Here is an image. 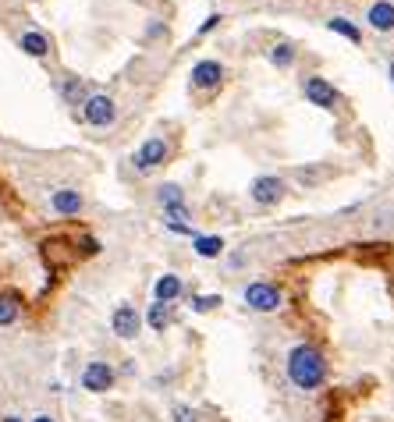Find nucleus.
<instances>
[{
    "instance_id": "b1692460",
    "label": "nucleus",
    "mask_w": 394,
    "mask_h": 422,
    "mask_svg": "<svg viewBox=\"0 0 394 422\" xmlns=\"http://www.w3.org/2000/svg\"><path fill=\"white\" fill-rule=\"evenodd\" d=\"M391 78H394V65H391Z\"/></svg>"
},
{
    "instance_id": "6ab92c4d",
    "label": "nucleus",
    "mask_w": 394,
    "mask_h": 422,
    "mask_svg": "<svg viewBox=\"0 0 394 422\" xmlns=\"http://www.w3.org/2000/svg\"><path fill=\"white\" fill-rule=\"evenodd\" d=\"M167 320H171V316H167V309H163V302L150 305V327L153 330H163V327H167Z\"/></svg>"
},
{
    "instance_id": "6e6552de",
    "label": "nucleus",
    "mask_w": 394,
    "mask_h": 422,
    "mask_svg": "<svg viewBox=\"0 0 394 422\" xmlns=\"http://www.w3.org/2000/svg\"><path fill=\"white\" fill-rule=\"evenodd\" d=\"M305 96L313 99L316 107H334V103H338V89L330 86L327 78H309L305 82Z\"/></svg>"
},
{
    "instance_id": "f8f14e48",
    "label": "nucleus",
    "mask_w": 394,
    "mask_h": 422,
    "mask_svg": "<svg viewBox=\"0 0 394 422\" xmlns=\"http://www.w3.org/2000/svg\"><path fill=\"white\" fill-rule=\"evenodd\" d=\"M153 294H157V302H171V298L181 294V281L174 277V273H163V277L157 281V288H153Z\"/></svg>"
},
{
    "instance_id": "7ed1b4c3",
    "label": "nucleus",
    "mask_w": 394,
    "mask_h": 422,
    "mask_svg": "<svg viewBox=\"0 0 394 422\" xmlns=\"http://www.w3.org/2000/svg\"><path fill=\"white\" fill-rule=\"evenodd\" d=\"M114 384V369L107 362H89L86 373H82V387L93 390V394H103V390H111Z\"/></svg>"
},
{
    "instance_id": "412c9836",
    "label": "nucleus",
    "mask_w": 394,
    "mask_h": 422,
    "mask_svg": "<svg viewBox=\"0 0 394 422\" xmlns=\"http://www.w3.org/2000/svg\"><path fill=\"white\" fill-rule=\"evenodd\" d=\"M174 422H196L189 408H174Z\"/></svg>"
},
{
    "instance_id": "39448f33",
    "label": "nucleus",
    "mask_w": 394,
    "mask_h": 422,
    "mask_svg": "<svg viewBox=\"0 0 394 422\" xmlns=\"http://www.w3.org/2000/svg\"><path fill=\"white\" fill-rule=\"evenodd\" d=\"M86 121L96 124V128L111 124V121H114V99H111V96H89V99H86Z\"/></svg>"
},
{
    "instance_id": "aec40b11",
    "label": "nucleus",
    "mask_w": 394,
    "mask_h": 422,
    "mask_svg": "<svg viewBox=\"0 0 394 422\" xmlns=\"http://www.w3.org/2000/svg\"><path fill=\"white\" fill-rule=\"evenodd\" d=\"M213 305H220V298H217V294H196V298H192V309H199V312L213 309Z\"/></svg>"
},
{
    "instance_id": "9d476101",
    "label": "nucleus",
    "mask_w": 394,
    "mask_h": 422,
    "mask_svg": "<svg viewBox=\"0 0 394 422\" xmlns=\"http://www.w3.org/2000/svg\"><path fill=\"white\" fill-rule=\"evenodd\" d=\"M369 25L377 32H391L394 29V4H387V0H380V4L369 8Z\"/></svg>"
},
{
    "instance_id": "4be33fe9",
    "label": "nucleus",
    "mask_w": 394,
    "mask_h": 422,
    "mask_svg": "<svg viewBox=\"0 0 394 422\" xmlns=\"http://www.w3.org/2000/svg\"><path fill=\"white\" fill-rule=\"evenodd\" d=\"M32 422H54V419H50V415H36Z\"/></svg>"
},
{
    "instance_id": "ddd939ff",
    "label": "nucleus",
    "mask_w": 394,
    "mask_h": 422,
    "mask_svg": "<svg viewBox=\"0 0 394 422\" xmlns=\"http://www.w3.org/2000/svg\"><path fill=\"white\" fill-rule=\"evenodd\" d=\"M22 50L32 54V57H47L50 54V43H47V36H39V32H25L22 36Z\"/></svg>"
},
{
    "instance_id": "5701e85b",
    "label": "nucleus",
    "mask_w": 394,
    "mask_h": 422,
    "mask_svg": "<svg viewBox=\"0 0 394 422\" xmlns=\"http://www.w3.org/2000/svg\"><path fill=\"white\" fill-rule=\"evenodd\" d=\"M4 422H22V419H14V415H8V419H4Z\"/></svg>"
},
{
    "instance_id": "1a4fd4ad",
    "label": "nucleus",
    "mask_w": 394,
    "mask_h": 422,
    "mask_svg": "<svg viewBox=\"0 0 394 422\" xmlns=\"http://www.w3.org/2000/svg\"><path fill=\"white\" fill-rule=\"evenodd\" d=\"M220 78H224V68L217 65V60H199V65L192 68V82L199 89H213Z\"/></svg>"
},
{
    "instance_id": "f03ea898",
    "label": "nucleus",
    "mask_w": 394,
    "mask_h": 422,
    "mask_svg": "<svg viewBox=\"0 0 394 422\" xmlns=\"http://www.w3.org/2000/svg\"><path fill=\"white\" fill-rule=\"evenodd\" d=\"M245 302H248V309H256V312H274L281 305V291L274 284L256 281V284L245 288Z\"/></svg>"
},
{
    "instance_id": "2eb2a0df",
    "label": "nucleus",
    "mask_w": 394,
    "mask_h": 422,
    "mask_svg": "<svg viewBox=\"0 0 394 422\" xmlns=\"http://www.w3.org/2000/svg\"><path fill=\"white\" fill-rule=\"evenodd\" d=\"M270 60H274L277 68H288V65L295 60V47H292V43H277L274 54H270Z\"/></svg>"
},
{
    "instance_id": "f257e3e1",
    "label": "nucleus",
    "mask_w": 394,
    "mask_h": 422,
    "mask_svg": "<svg viewBox=\"0 0 394 422\" xmlns=\"http://www.w3.org/2000/svg\"><path fill=\"white\" fill-rule=\"evenodd\" d=\"M323 373H327L323 355H320L313 344H299V348H292V355H288V376H292L295 387H302V390L320 387Z\"/></svg>"
},
{
    "instance_id": "dca6fc26",
    "label": "nucleus",
    "mask_w": 394,
    "mask_h": 422,
    "mask_svg": "<svg viewBox=\"0 0 394 422\" xmlns=\"http://www.w3.org/2000/svg\"><path fill=\"white\" fill-rule=\"evenodd\" d=\"M160 202H163V209H167V206H185L181 188H178V185H163V188H160Z\"/></svg>"
},
{
    "instance_id": "0eeeda50",
    "label": "nucleus",
    "mask_w": 394,
    "mask_h": 422,
    "mask_svg": "<svg viewBox=\"0 0 394 422\" xmlns=\"http://www.w3.org/2000/svg\"><path fill=\"white\" fill-rule=\"evenodd\" d=\"M111 327L117 337H135L139 333V312L132 305H117L114 316H111Z\"/></svg>"
},
{
    "instance_id": "9b49d317",
    "label": "nucleus",
    "mask_w": 394,
    "mask_h": 422,
    "mask_svg": "<svg viewBox=\"0 0 394 422\" xmlns=\"http://www.w3.org/2000/svg\"><path fill=\"white\" fill-rule=\"evenodd\" d=\"M50 206L57 209V213H78V209H82V196L71 192V188H60V192H54Z\"/></svg>"
},
{
    "instance_id": "f3484780",
    "label": "nucleus",
    "mask_w": 394,
    "mask_h": 422,
    "mask_svg": "<svg viewBox=\"0 0 394 422\" xmlns=\"http://www.w3.org/2000/svg\"><path fill=\"white\" fill-rule=\"evenodd\" d=\"M330 29H334V32H341V36H348L351 39V43H359V29L356 25H351V22H345V18H330V22H327Z\"/></svg>"
},
{
    "instance_id": "a211bd4d",
    "label": "nucleus",
    "mask_w": 394,
    "mask_h": 422,
    "mask_svg": "<svg viewBox=\"0 0 394 422\" xmlns=\"http://www.w3.org/2000/svg\"><path fill=\"white\" fill-rule=\"evenodd\" d=\"M18 320V302L14 298H0V327H8Z\"/></svg>"
},
{
    "instance_id": "423d86ee",
    "label": "nucleus",
    "mask_w": 394,
    "mask_h": 422,
    "mask_svg": "<svg viewBox=\"0 0 394 422\" xmlns=\"http://www.w3.org/2000/svg\"><path fill=\"white\" fill-rule=\"evenodd\" d=\"M284 192H288V188H284L281 178H256V181H253V199L263 202V206L284 199Z\"/></svg>"
},
{
    "instance_id": "4468645a",
    "label": "nucleus",
    "mask_w": 394,
    "mask_h": 422,
    "mask_svg": "<svg viewBox=\"0 0 394 422\" xmlns=\"http://www.w3.org/2000/svg\"><path fill=\"white\" fill-rule=\"evenodd\" d=\"M220 248H224V242H220L217 235H210V238H196V252H199V256H206V259L220 256Z\"/></svg>"
},
{
    "instance_id": "20e7f679",
    "label": "nucleus",
    "mask_w": 394,
    "mask_h": 422,
    "mask_svg": "<svg viewBox=\"0 0 394 422\" xmlns=\"http://www.w3.org/2000/svg\"><path fill=\"white\" fill-rule=\"evenodd\" d=\"M163 156H167V142L153 135V139L142 142V150L135 153V167L139 171H153L157 163H163Z\"/></svg>"
}]
</instances>
